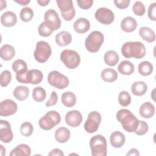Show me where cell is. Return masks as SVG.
I'll list each match as a JSON object with an SVG mask.
<instances>
[{"instance_id":"cell-24","label":"cell","mask_w":156,"mask_h":156,"mask_svg":"<svg viewBox=\"0 0 156 156\" xmlns=\"http://www.w3.org/2000/svg\"><path fill=\"white\" fill-rule=\"evenodd\" d=\"M30 154V147L27 144L23 143L16 146L10 153V156H29Z\"/></svg>"},{"instance_id":"cell-43","label":"cell","mask_w":156,"mask_h":156,"mask_svg":"<svg viewBox=\"0 0 156 156\" xmlns=\"http://www.w3.org/2000/svg\"><path fill=\"white\" fill-rule=\"evenodd\" d=\"M148 18L152 21H156V3L153 2L149 5L147 10Z\"/></svg>"},{"instance_id":"cell-12","label":"cell","mask_w":156,"mask_h":156,"mask_svg":"<svg viewBox=\"0 0 156 156\" xmlns=\"http://www.w3.org/2000/svg\"><path fill=\"white\" fill-rule=\"evenodd\" d=\"M44 23L52 30H57L61 26V20L57 12L54 9L48 10L44 15Z\"/></svg>"},{"instance_id":"cell-31","label":"cell","mask_w":156,"mask_h":156,"mask_svg":"<svg viewBox=\"0 0 156 156\" xmlns=\"http://www.w3.org/2000/svg\"><path fill=\"white\" fill-rule=\"evenodd\" d=\"M117 72L112 68H107L103 69L101 73L102 79L106 82H113L118 79Z\"/></svg>"},{"instance_id":"cell-6","label":"cell","mask_w":156,"mask_h":156,"mask_svg":"<svg viewBox=\"0 0 156 156\" xmlns=\"http://www.w3.org/2000/svg\"><path fill=\"white\" fill-rule=\"evenodd\" d=\"M43 75L42 72L37 69H33L27 71L26 73L16 75L17 81L22 83H30L37 85L41 82Z\"/></svg>"},{"instance_id":"cell-13","label":"cell","mask_w":156,"mask_h":156,"mask_svg":"<svg viewBox=\"0 0 156 156\" xmlns=\"http://www.w3.org/2000/svg\"><path fill=\"white\" fill-rule=\"evenodd\" d=\"M94 17L97 21L104 25L110 24L115 19L113 12L106 7L99 8L94 13Z\"/></svg>"},{"instance_id":"cell-27","label":"cell","mask_w":156,"mask_h":156,"mask_svg":"<svg viewBox=\"0 0 156 156\" xmlns=\"http://www.w3.org/2000/svg\"><path fill=\"white\" fill-rule=\"evenodd\" d=\"M139 35L144 40L148 43H152L155 40V32L148 27H141L139 30Z\"/></svg>"},{"instance_id":"cell-7","label":"cell","mask_w":156,"mask_h":156,"mask_svg":"<svg viewBox=\"0 0 156 156\" xmlns=\"http://www.w3.org/2000/svg\"><path fill=\"white\" fill-rule=\"evenodd\" d=\"M61 61L68 69H75L80 64V57L74 50L65 49L62 51L60 56Z\"/></svg>"},{"instance_id":"cell-10","label":"cell","mask_w":156,"mask_h":156,"mask_svg":"<svg viewBox=\"0 0 156 156\" xmlns=\"http://www.w3.org/2000/svg\"><path fill=\"white\" fill-rule=\"evenodd\" d=\"M58 7L60 10L61 15L65 21L72 20L76 15V10L71 0H57Z\"/></svg>"},{"instance_id":"cell-9","label":"cell","mask_w":156,"mask_h":156,"mask_svg":"<svg viewBox=\"0 0 156 156\" xmlns=\"http://www.w3.org/2000/svg\"><path fill=\"white\" fill-rule=\"evenodd\" d=\"M48 82L51 86L60 90L66 88L69 83V80L66 76L55 70L48 74Z\"/></svg>"},{"instance_id":"cell-50","label":"cell","mask_w":156,"mask_h":156,"mask_svg":"<svg viewBox=\"0 0 156 156\" xmlns=\"http://www.w3.org/2000/svg\"><path fill=\"white\" fill-rule=\"evenodd\" d=\"M50 2V0H37V3L41 6H46Z\"/></svg>"},{"instance_id":"cell-28","label":"cell","mask_w":156,"mask_h":156,"mask_svg":"<svg viewBox=\"0 0 156 156\" xmlns=\"http://www.w3.org/2000/svg\"><path fill=\"white\" fill-rule=\"evenodd\" d=\"M62 103L66 107H71L75 105L76 103V96L71 91H65L61 96Z\"/></svg>"},{"instance_id":"cell-51","label":"cell","mask_w":156,"mask_h":156,"mask_svg":"<svg viewBox=\"0 0 156 156\" xmlns=\"http://www.w3.org/2000/svg\"><path fill=\"white\" fill-rule=\"evenodd\" d=\"M0 7H1V10H2L4 8L7 7V2L5 1L1 0L0 1Z\"/></svg>"},{"instance_id":"cell-34","label":"cell","mask_w":156,"mask_h":156,"mask_svg":"<svg viewBox=\"0 0 156 156\" xmlns=\"http://www.w3.org/2000/svg\"><path fill=\"white\" fill-rule=\"evenodd\" d=\"M12 69L16 73V75L26 73L28 71L27 63L21 59H18L13 63Z\"/></svg>"},{"instance_id":"cell-18","label":"cell","mask_w":156,"mask_h":156,"mask_svg":"<svg viewBox=\"0 0 156 156\" xmlns=\"http://www.w3.org/2000/svg\"><path fill=\"white\" fill-rule=\"evenodd\" d=\"M137 27V22L132 16H127L121 21V29L125 32H133Z\"/></svg>"},{"instance_id":"cell-40","label":"cell","mask_w":156,"mask_h":156,"mask_svg":"<svg viewBox=\"0 0 156 156\" xmlns=\"http://www.w3.org/2000/svg\"><path fill=\"white\" fill-rule=\"evenodd\" d=\"M12 79V74L9 70L3 71L0 75V84L2 87H7Z\"/></svg>"},{"instance_id":"cell-30","label":"cell","mask_w":156,"mask_h":156,"mask_svg":"<svg viewBox=\"0 0 156 156\" xmlns=\"http://www.w3.org/2000/svg\"><path fill=\"white\" fill-rule=\"evenodd\" d=\"M147 90L146 83L143 81H138L133 82L131 87L132 93L137 96L144 95Z\"/></svg>"},{"instance_id":"cell-8","label":"cell","mask_w":156,"mask_h":156,"mask_svg":"<svg viewBox=\"0 0 156 156\" xmlns=\"http://www.w3.org/2000/svg\"><path fill=\"white\" fill-rule=\"evenodd\" d=\"M52 50L48 43L44 41H39L36 44L34 51V58L39 63L46 62L51 55Z\"/></svg>"},{"instance_id":"cell-4","label":"cell","mask_w":156,"mask_h":156,"mask_svg":"<svg viewBox=\"0 0 156 156\" xmlns=\"http://www.w3.org/2000/svg\"><path fill=\"white\" fill-rule=\"evenodd\" d=\"M104 41V37L102 32L98 30L91 32L85 41V48L90 52H97Z\"/></svg>"},{"instance_id":"cell-48","label":"cell","mask_w":156,"mask_h":156,"mask_svg":"<svg viewBox=\"0 0 156 156\" xmlns=\"http://www.w3.org/2000/svg\"><path fill=\"white\" fill-rule=\"evenodd\" d=\"M126 155H127V156H129V155L138 156V155H140V153H139V151L138 149H136L135 148H132L129 151L128 153L126 154Z\"/></svg>"},{"instance_id":"cell-41","label":"cell","mask_w":156,"mask_h":156,"mask_svg":"<svg viewBox=\"0 0 156 156\" xmlns=\"http://www.w3.org/2000/svg\"><path fill=\"white\" fill-rule=\"evenodd\" d=\"M38 34L41 36V37H47L50 36L53 30H52L51 29H50L44 23V22H42L40 26H38Z\"/></svg>"},{"instance_id":"cell-17","label":"cell","mask_w":156,"mask_h":156,"mask_svg":"<svg viewBox=\"0 0 156 156\" xmlns=\"http://www.w3.org/2000/svg\"><path fill=\"white\" fill-rule=\"evenodd\" d=\"M17 22L16 14L12 11L4 12L1 16V23L2 26L7 27L14 26Z\"/></svg>"},{"instance_id":"cell-36","label":"cell","mask_w":156,"mask_h":156,"mask_svg":"<svg viewBox=\"0 0 156 156\" xmlns=\"http://www.w3.org/2000/svg\"><path fill=\"white\" fill-rule=\"evenodd\" d=\"M20 16L23 21L29 22L31 21L34 17V12L30 7H24L20 11Z\"/></svg>"},{"instance_id":"cell-23","label":"cell","mask_w":156,"mask_h":156,"mask_svg":"<svg viewBox=\"0 0 156 156\" xmlns=\"http://www.w3.org/2000/svg\"><path fill=\"white\" fill-rule=\"evenodd\" d=\"M54 136L57 142L65 143L67 142L70 138V131L65 127H60L55 130Z\"/></svg>"},{"instance_id":"cell-20","label":"cell","mask_w":156,"mask_h":156,"mask_svg":"<svg viewBox=\"0 0 156 156\" xmlns=\"http://www.w3.org/2000/svg\"><path fill=\"white\" fill-rule=\"evenodd\" d=\"M74 30L79 34H84L90 28V21L85 18H80L75 21L73 24Z\"/></svg>"},{"instance_id":"cell-32","label":"cell","mask_w":156,"mask_h":156,"mask_svg":"<svg viewBox=\"0 0 156 156\" xmlns=\"http://www.w3.org/2000/svg\"><path fill=\"white\" fill-rule=\"evenodd\" d=\"M13 96L19 101L26 99L29 94V90L26 86L20 85L15 88L13 93Z\"/></svg>"},{"instance_id":"cell-39","label":"cell","mask_w":156,"mask_h":156,"mask_svg":"<svg viewBox=\"0 0 156 156\" xmlns=\"http://www.w3.org/2000/svg\"><path fill=\"white\" fill-rule=\"evenodd\" d=\"M132 10L134 14L136 16H143L146 12V9L144 4L139 1H136L132 7Z\"/></svg>"},{"instance_id":"cell-14","label":"cell","mask_w":156,"mask_h":156,"mask_svg":"<svg viewBox=\"0 0 156 156\" xmlns=\"http://www.w3.org/2000/svg\"><path fill=\"white\" fill-rule=\"evenodd\" d=\"M18 110V105L13 100L6 99L0 103V115L8 116L14 115Z\"/></svg>"},{"instance_id":"cell-29","label":"cell","mask_w":156,"mask_h":156,"mask_svg":"<svg viewBox=\"0 0 156 156\" xmlns=\"http://www.w3.org/2000/svg\"><path fill=\"white\" fill-rule=\"evenodd\" d=\"M104 60L105 64L111 66H113L118 63L119 60V57L116 51L110 50L104 54Z\"/></svg>"},{"instance_id":"cell-22","label":"cell","mask_w":156,"mask_h":156,"mask_svg":"<svg viewBox=\"0 0 156 156\" xmlns=\"http://www.w3.org/2000/svg\"><path fill=\"white\" fill-rule=\"evenodd\" d=\"M139 113L143 118L147 119L151 118L155 113L154 105L150 102H144L139 108Z\"/></svg>"},{"instance_id":"cell-37","label":"cell","mask_w":156,"mask_h":156,"mask_svg":"<svg viewBox=\"0 0 156 156\" xmlns=\"http://www.w3.org/2000/svg\"><path fill=\"white\" fill-rule=\"evenodd\" d=\"M118 102L122 107H127L131 102V96L126 91H122L119 93L118 96Z\"/></svg>"},{"instance_id":"cell-15","label":"cell","mask_w":156,"mask_h":156,"mask_svg":"<svg viewBox=\"0 0 156 156\" xmlns=\"http://www.w3.org/2000/svg\"><path fill=\"white\" fill-rule=\"evenodd\" d=\"M13 135L10 124L5 120H0V140L4 143H9L13 140Z\"/></svg>"},{"instance_id":"cell-49","label":"cell","mask_w":156,"mask_h":156,"mask_svg":"<svg viewBox=\"0 0 156 156\" xmlns=\"http://www.w3.org/2000/svg\"><path fill=\"white\" fill-rule=\"evenodd\" d=\"M13 1L23 6L27 5L30 2V0H14Z\"/></svg>"},{"instance_id":"cell-2","label":"cell","mask_w":156,"mask_h":156,"mask_svg":"<svg viewBox=\"0 0 156 156\" xmlns=\"http://www.w3.org/2000/svg\"><path fill=\"white\" fill-rule=\"evenodd\" d=\"M146 47L140 41H128L123 44L121 48L122 55L126 58H141L145 56Z\"/></svg>"},{"instance_id":"cell-25","label":"cell","mask_w":156,"mask_h":156,"mask_svg":"<svg viewBox=\"0 0 156 156\" xmlns=\"http://www.w3.org/2000/svg\"><path fill=\"white\" fill-rule=\"evenodd\" d=\"M15 55V50L14 48L8 44L3 45L0 49L1 58L5 61H9L12 59Z\"/></svg>"},{"instance_id":"cell-11","label":"cell","mask_w":156,"mask_h":156,"mask_svg":"<svg viewBox=\"0 0 156 156\" xmlns=\"http://www.w3.org/2000/svg\"><path fill=\"white\" fill-rule=\"evenodd\" d=\"M101 115L99 112L96 111L90 112L88 115L87 119L83 125L85 131L89 133L96 132L101 124Z\"/></svg>"},{"instance_id":"cell-53","label":"cell","mask_w":156,"mask_h":156,"mask_svg":"<svg viewBox=\"0 0 156 156\" xmlns=\"http://www.w3.org/2000/svg\"><path fill=\"white\" fill-rule=\"evenodd\" d=\"M154 91H155V89H154V90H153V91H152V93H153V94H154ZM152 98L153 100H154V101H155V98H155V96H154V95L152 96Z\"/></svg>"},{"instance_id":"cell-16","label":"cell","mask_w":156,"mask_h":156,"mask_svg":"<svg viewBox=\"0 0 156 156\" xmlns=\"http://www.w3.org/2000/svg\"><path fill=\"white\" fill-rule=\"evenodd\" d=\"M66 123L72 127H78L82 122V115L77 110H73L66 113L65 118Z\"/></svg>"},{"instance_id":"cell-3","label":"cell","mask_w":156,"mask_h":156,"mask_svg":"<svg viewBox=\"0 0 156 156\" xmlns=\"http://www.w3.org/2000/svg\"><path fill=\"white\" fill-rule=\"evenodd\" d=\"M90 147L93 156H105L107 155V141L102 135L93 136L90 139Z\"/></svg>"},{"instance_id":"cell-19","label":"cell","mask_w":156,"mask_h":156,"mask_svg":"<svg viewBox=\"0 0 156 156\" xmlns=\"http://www.w3.org/2000/svg\"><path fill=\"white\" fill-rule=\"evenodd\" d=\"M125 135L119 131H115L112 132L110 136V141L111 145L115 148L121 147L125 143Z\"/></svg>"},{"instance_id":"cell-47","label":"cell","mask_w":156,"mask_h":156,"mask_svg":"<svg viewBox=\"0 0 156 156\" xmlns=\"http://www.w3.org/2000/svg\"><path fill=\"white\" fill-rule=\"evenodd\" d=\"M48 155L51 156V155H57V156H63L64 155V153L63 152L58 148H55L54 149H52L49 154Z\"/></svg>"},{"instance_id":"cell-26","label":"cell","mask_w":156,"mask_h":156,"mask_svg":"<svg viewBox=\"0 0 156 156\" xmlns=\"http://www.w3.org/2000/svg\"><path fill=\"white\" fill-rule=\"evenodd\" d=\"M118 70L121 74L129 76L134 72L135 66L129 60H123L119 64Z\"/></svg>"},{"instance_id":"cell-1","label":"cell","mask_w":156,"mask_h":156,"mask_svg":"<svg viewBox=\"0 0 156 156\" xmlns=\"http://www.w3.org/2000/svg\"><path fill=\"white\" fill-rule=\"evenodd\" d=\"M116 117L126 132L129 133L135 132L139 120L130 110L125 108L120 109L116 113Z\"/></svg>"},{"instance_id":"cell-38","label":"cell","mask_w":156,"mask_h":156,"mask_svg":"<svg viewBox=\"0 0 156 156\" xmlns=\"http://www.w3.org/2000/svg\"><path fill=\"white\" fill-rule=\"evenodd\" d=\"M34 132L32 124L29 122H24L21 124L20 127L21 134L24 136H30Z\"/></svg>"},{"instance_id":"cell-33","label":"cell","mask_w":156,"mask_h":156,"mask_svg":"<svg viewBox=\"0 0 156 156\" xmlns=\"http://www.w3.org/2000/svg\"><path fill=\"white\" fill-rule=\"evenodd\" d=\"M154 69L152 64L149 61H143L139 63L138 71L140 75L147 76L152 74Z\"/></svg>"},{"instance_id":"cell-45","label":"cell","mask_w":156,"mask_h":156,"mask_svg":"<svg viewBox=\"0 0 156 156\" xmlns=\"http://www.w3.org/2000/svg\"><path fill=\"white\" fill-rule=\"evenodd\" d=\"M58 101V96L55 91H52L51 92L50 98L48 99V101L46 102V106L49 107L52 105H55Z\"/></svg>"},{"instance_id":"cell-35","label":"cell","mask_w":156,"mask_h":156,"mask_svg":"<svg viewBox=\"0 0 156 156\" xmlns=\"http://www.w3.org/2000/svg\"><path fill=\"white\" fill-rule=\"evenodd\" d=\"M46 96V90L41 87H37L32 91V98L34 101L38 102L43 101Z\"/></svg>"},{"instance_id":"cell-42","label":"cell","mask_w":156,"mask_h":156,"mask_svg":"<svg viewBox=\"0 0 156 156\" xmlns=\"http://www.w3.org/2000/svg\"><path fill=\"white\" fill-rule=\"evenodd\" d=\"M149 129V126L147 122L144 121L139 120V124L135 133L138 135H143L146 134Z\"/></svg>"},{"instance_id":"cell-5","label":"cell","mask_w":156,"mask_h":156,"mask_svg":"<svg viewBox=\"0 0 156 156\" xmlns=\"http://www.w3.org/2000/svg\"><path fill=\"white\" fill-rule=\"evenodd\" d=\"M60 121V115L56 111L51 110L47 112L44 116L40 119L38 125L43 130H49L58 125Z\"/></svg>"},{"instance_id":"cell-46","label":"cell","mask_w":156,"mask_h":156,"mask_svg":"<svg viewBox=\"0 0 156 156\" xmlns=\"http://www.w3.org/2000/svg\"><path fill=\"white\" fill-rule=\"evenodd\" d=\"M113 2L116 7L119 9H126L130 3V0H115Z\"/></svg>"},{"instance_id":"cell-21","label":"cell","mask_w":156,"mask_h":156,"mask_svg":"<svg viewBox=\"0 0 156 156\" xmlns=\"http://www.w3.org/2000/svg\"><path fill=\"white\" fill-rule=\"evenodd\" d=\"M55 40L58 46H65L71 43L72 36L68 31L62 30L55 35Z\"/></svg>"},{"instance_id":"cell-44","label":"cell","mask_w":156,"mask_h":156,"mask_svg":"<svg viewBox=\"0 0 156 156\" xmlns=\"http://www.w3.org/2000/svg\"><path fill=\"white\" fill-rule=\"evenodd\" d=\"M76 2L79 7L83 10L90 9L93 4V1L92 0H77Z\"/></svg>"},{"instance_id":"cell-52","label":"cell","mask_w":156,"mask_h":156,"mask_svg":"<svg viewBox=\"0 0 156 156\" xmlns=\"http://www.w3.org/2000/svg\"><path fill=\"white\" fill-rule=\"evenodd\" d=\"M0 151H1V155L2 156L5 155V149L3 147L2 144L0 145Z\"/></svg>"}]
</instances>
